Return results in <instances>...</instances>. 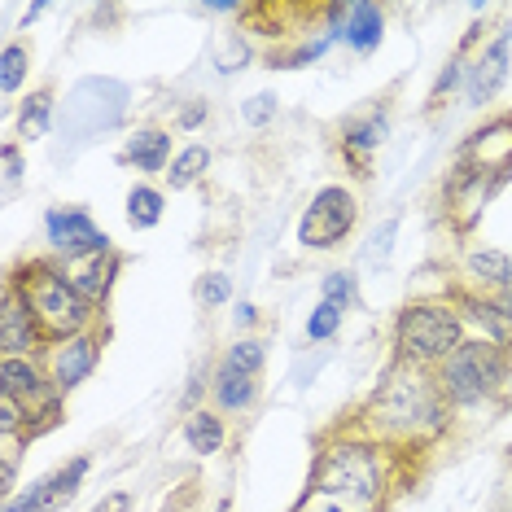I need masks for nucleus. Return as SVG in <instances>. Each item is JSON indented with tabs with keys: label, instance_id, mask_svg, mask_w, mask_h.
<instances>
[{
	"label": "nucleus",
	"instance_id": "36",
	"mask_svg": "<svg viewBox=\"0 0 512 512\" xmlns=\"http://www.w3.org/2000/svg\"><path fill=\"white\" fill-rule=\"evenodd\" d=\"M215 512H228V504H219V508H215Z\"/></svg>",
	"mask_w": 512,
	"mask_h": 512
},
{
	"label": "nucleus",
	"instance_id": "12",
	"mask_svg": "<svg viewBox=\"0 0 512 512\" xmlns=\"http://www.w3.org/2000/svg\"><path fill=\"white\" fill-rule=\"evenodd\" d=\"M36 337H40V324H36V316H31L27 298L9 285L5 289V311H0V346H5L9 355H18V351H31Z\"/></svg>",
	"mask_w": 512,
	"mask_h": 512
},
{
	"label": "nucleus",
	"instance_id": "17",
	"mask_svg": "<svg viewBox=\"0 0 512 512\" xmlns=\"http://www.w3.org/2000/svg\"><path fill=\"white\" fill-rule=\"evenodd\" d=\"M0 377H5V394H14V399L27 407V412L44 399V381H40L36 364H27V359L5 355V364H0Z\"/></svg>",
	"mask_w": 512,
	"mask_h": 512
},
{
	"label": "nucleus",
	"instance_id": "26",
	"mask_svg": "<svg viewBox=\"0 0 512 512\" xmlns=\"http://www.w3.org/2000/svg\"><path fill=\"white\" fill-rule=\"evenodd\" d=\"M337 329H342V307L320 302V307L311 311V320H307V337H311V342H324V337H333Z\"/></svg>",
	"mask_w": 512,
	"mask_h": 512
},
{
	"label": "nucleus",
	"instance_id": "5",
	"mask_svg": "<svg viewBox=\"0 0 512 512\" xmlns=\"http://www.w3.org/2000/svg\"><path fill=\"white\" fill-rule=\"evenodd\" d=\"M123 106H127V88L119 79H79L71 97H66L62 132L71 136V145H88L123 119Z\"/></svg>",
	"mask_w": 512,
	"mask_h": 512
},
{
	"label": "nucleus",
	"instance_id": "22",
	"mask_svg": "<svg viewBox=\"0 0 512 512\" xmlns=\"http://www.w3.org/2000/svg\"><path fill=\"white\" fill-rule=\"evenodd\" d=\"M49 114H53V92H49V88L31 92V97L22 101V114H18V132L27 136V141H40V136L49 132Z\"/></svg>",
	"mask_w": 512,
	"mask_h": 512
},
{
	"label": "nucleus",
	"instance_id": "33",
	"mask_svg": "<svg viewBox=\"0 0 512 512\" xmlns=\"http://www.w3.org/2000/svg\"><path fill=\"white\" fill-rule=\"evenodd\" d=\"M202 119H206V101H197L193 110H184V119H180V123H184V127H197Z\"/></svg>",
	"mask_w": 512,
	"mask_h": 512
},
{
	"label": "nucleus",
	"instance_id": "21",
	"mask_svg": "<svg viewBox=\"0 0 512 512\" xmlns=\"http://www.w3.org/2000/svg\"><path fill=\"white\" fill-rule=\"evenodd\" d=\"M469 272L477 276V281L495 285L499 294L512 289V259H508V254H499V250H477V254H469Z\"/></svg>",
	"mask_w": 512,
	"mask_h": 512
},
{
	"label": "nucleus",
	"instance_id": "20",
	"mask_svg": "<svg viewBox=\"0 0 512 512\" xmlns=\"http://www.w3.org/2000/svg\"><path fill=\"white\" fill-rule=\"evenodd\" d=\"M215 399L224 412H246L254 403V377H246V372H237V368H219Z\"/></svg>",
	"mask_w": 512,
	"mask_h": 512
},
{
	"label": "nucleus",
	"instance_id": "23",
	"mask_svg": "<svg viewBox=\"0 0 512 512\" xmlns=\"http://www.w3.org/2000/svg\"><path fill=\"white\" fill-rule=\"evenodd\" d=\"M211 167V149L206 145H189V149H180L176 154V162H171V189H189V184L202 176V171Z\"/></svg>",
	"mask_w": 512,
	"mask_h": 512
},
{
	"label": "nucleus",
	"instance_id": "9",
	"mask_svg": "<svg viewBox=\"0 0 512 512\" xmlns=\"http://www.w3.org/2000/svg\"><path fill=\"white\" fill-rule=\"evenodd\" d=\"M460 167H464V184L482 180L486 171L508 176V167H512V119H499L491 127H482V132H473V141L464 145V154H460Z\"/></svg>",
	"mask_w": 512,
	"mask_h": 512
},
{
	"label": "nucleus",
	"instance_id": "30",
	"mask_svg": "<svg viewBox=\"0 0 512 512\" xmlns=\"http://www.w3.org/2000/svg\"><path fill=\"white\" fill-rule=\"evenodd\" d=\"M241 114H246V123L259 127V123H267L276 114V97H272V92H259V97L246 101V110H241Z\"/></svg>",
	"mask_w": 512,
	"mask_h": 512
},
{
	"label": "nucleus",
	"instance_id": "8",
	"mask_svg": "<svg viewBox=\"0 0 512 512\" xmlns=\"http://www.w3.org/2000/svg\"><path fill=\"white\" fill-rule=\"evenodd\" d=\"M84 477H88V456H75L71 464H62V469H53L49 477H40L36 486H27L22 495L5 499V512H62L79 495Z\"/></svg>",
	"mask_w": 512,
	"mask_h": 512
},
{
	"label": "nucleus",
	"instance_id": "13",
	"mask_svg": "<svg viewBox=\"0 0 512 512\" xmlns=\"http://www.w3.org/2000/svg\"><path fill=\"white\" fill-rule=\"evenodd\" d=\"M92 364H97V342L92 337H66L62 346H57V355H53V381H57V390H75L79 381L92 372Z\"/></svg>",
	"mask_w": 512,
	"mask_h": 512
},
{
	"label": "nucleus",
	"instance_id": "35",
	"mask_svg": "<svg viewBox=\"0 0 512 512\" xmlns=\"http://www.w3.org/2000/svg\"><path fill=\"white\" fill-rule=\"evenodd\" d=\"M499 307H504V316L512 320V289H504V294H499Z\"/></svg>",
	"mask_w": 512,
	"mask_h": 512
},
{
	"label": "nucleus",
	"instance_id": "16",
	"mask_svg": "<svg viewBox=\"0 0 512 512\" xmlns=\"http://www.w3.org/2000/svg\"><path fill=\"white\" fill-rule=\"evenodd\" d=\"M381 36H386V18H381V9L377 5H351L346 9V31H342V40L351 44L355 53H372L381 44Z\"/></svg>",
	"mask_w": 512,
	"mask_h": 512
},
{
	"label": "nucleus",
	"instance_id": "19",
	"mask_svg": "<svg viewBox=\"0 0 512 512\" xmlns=\"http://www.w3.org/2000/svg\"><path fill=\"white\" fill-rule=\"evenodd\" d=\"M184 442H189V451H197V456H215L224 447V421L202 407V412H193L184 421Z\"/></svg>",
	"mask_w": 512,
	"mask_h": 512
},
{
	"label": "nucleus",
	"instance_id": "27",
	"mask_svg": "<svg viewBox=\"0 0 512 512\" xmlns=\"http://www.w3.org/2000/svg\"><path fill=\"white\" fill-rule=\"evenodd\" d=\"M324 302H333V307H351L355 302V276L351 272H329L324 276Z\"/></svg>",
	"mask_w": 512,
	"mask_h": 512
},
{
	"label": "nucleus",
	"instance_id": "1",
	"mask_svg": "<svg viewBox=\"0 0 512 512\" xmlns=\"http://www.w3.org/2000/svg\"><path fill=\"white\" fill-rule=\"evenodd\" d=\"M14 289L22 298H27L31 316H36L40 333L49 337H79V329L88 324V298L79 294V289L71 285V276L57 272V267H44V263H31L27 272L14 281Z\"/></svg>",
	"mask_w": 512,
	"mask_h": 512
},
{
	"label": "nucleus",
	"instance_id": "6",
	"mask_svg": "<svg viewBox=\"0 0 512 512\" xmlns=\"http://www.w3.org/2000/svg\"><path fill=\"white\" fill-rule=\"evenodd\" d=\"M504 381V359L491 342H464L456 355L442 364V394L456 403H477L486 390Z\"/></svg>",
	"mask_w": 512,
	"mask_h": 512
},
{
	"label": "nucleus",
	"instance_id": "25",
	"mask_svg": "<svg viewBox=\"0 0 512 512\" xmlns=\"http://www.w3.org/2000/svg\"><path fill=\"white\" fill-rule=\"evenodd\" d=\"M22 75H27V49L22 44H5V53H0V92H18Z\"/></svg>",
	"mask_w": 512,
	"mask_h": 512
},
{
	"label": "nucleus",
	"instance_id": "3",
	"mask_svg": "<svg viewBox=\"0 0 512 512\" xmlns=\"http://www.w3.org/2000/svg\"><path fill=\"white\" fill-rule=\"evenodd\" d=\"M394 337H399V351L407 364H434L442 359L447 364L451 355L460 351V316L451 307H442V302H416V307H407L399 324H394Z\"/></svg>",
	"mask_w": 512,
	"mask_h": 512
},
{
	"label": "nucleus",
	"instance_id": "28",
	"mask_svg": "<svg viewBox=\"0 0 512 512\" xmlns=\"http://www.w3.org/2000/svg\"><path fill=\"white\" fill-rule=\"evenodd\" d=\"M224 368H237V372H246V377H254V372L263 368V346L259 342H237L228 351V364Z\"/></svg>",
	"mask_w": 512,
	"mask_h": 512
},
{
	"label": "nucleus",
	"instance_id": "14",
	"mask_svg": "<svg viewBox=\"0 0 512 512\" xmlns=\"http://www.w3.org/2000/svg\"><path fill=\"white\" fill-rule=\"evenodd\" d=\"M386 132H390V119H386L381 110H372L368 119H355V123L342 132V145H346V154L355 158L359 176H368V154L386 145Z\"/></svg>",
	"mask_w": 512,
	"mask_h": 512
},
{
	"label": "nucleus",
	"instance_id": "4",
	"mask_svg": "<svg viewBox=\"0 0 512 512\" xmlns=\"http://www.w3.org/2000/svg\"><path fill=\"white\" fill-rule=\"evenodd\" d=\"M372 421H377V429H390V434H421V429L442 425V407L421 372H394L390 386L372 403Z\"/></svg>",
	"mask_w": 512,
	"mask_h": 512
},
{
	"label": "nucleus",
	"instance_id": "32",
	"mask_svg": "<svg viewBox=\"0 0 512 512\" xmlns=\"http://www.w3.org/2000/svg\"><path fill=\"white\" fill-rule=\"evenodd\" d=\"M22 176V154H18V145H5V184H18Z\"/></svg>",
	"mask_w": 512,
	"mask_h": 512
},
{
	"label": "nucleus",
	"instance_id": "29",
	"mask_svg": "<svg viewBox=\"0 0 512 512\" xmlns=\"http://www.w3.org/2000/svg\"><path fill=\"white\" fill-rule=\"evenodd\" d=\"M228 294H232V285H228V276H219V272L202 276V285H197V298H202L206 307H219V302H228Z\"/></svg>",
	"mask_w": 512,
	"mask_h": 512
},
{
	"label": "nucleus",
	"instance_id": "11",
	"mask_svg": "<svg viewBox=\"0 0 512 512\" xmlns=\"http://www.w3.org/2000/svg\"><path fill=\"white\" fill-rule=\"evenodd\" d=\"M508 44H512V27H504L499 36L486 44V53L477 57V66L469 71V106H486L508 79Z\"/></svg>",
	"mask_w": 512,
	"mask_h": 512
},
{
	"label": "nucleus",
	"instance_id": "18",
	"mask_svg": "<svg viewBox=\"0 0 512 512\" xmlns=\"http://www.w3.org/2000/svg\"><path fill=\"white\" fill-rule=\"evenodd\" d=\"M127 162H136L141 171H162L171 158V136L158 132V127H145V132H136L132 141H127Z\"/></svg>",
	"mask_w": 512,
	"mask_h": 512
},
{
	"label": "nucleus",
	"instance_id": "7",
	"mask_svg": "<svg viewBox=\"0 0 512 512\" xmlns=\"http://www.w3.org/2000/svg\"><path fill=\"white\" fill-rule=\"evenodd\" d=\"M355 215H359L355 197L346 193L342 184H329V189H320L311 197L307 215H302V224H298V241L307 250H333L337 241L355 228Z\"/></svg>",
	"mask_w": 512,
	"mask_h": 512
},
{
	"label": "nucleus",
	"instance_id": "34",
	"mask_svg": "<svg viewBox=\"0 0 512 512\" xmlns=\"http://www.w3.org/2000/svg\"><path fill=\"white\" fill-rule=\"evenodd\" d=\"M254 316H259V311H254L250 302H241V311H237V324H254Z\"/></svg>",
	"mask_w": 512,
	"mask_h": 512
},
{
	"label": "nucleus",
	"instance_id": "15",
	"mask_svg": "<svg viewBox=\"0 0 512 512\" xmlns=\"http://www.w3.org/2000/svg\"><path fill=\"white\" fill-rule=\"evenodd\" d=\"M114 272H119V263H114V254L106 250V254H88V259H75L66 276H71V285H75L88 302H97V298L110 294Z\"/></svg>",
	"mask_w": 512,
	"mask_h": 512
},
{
	"label": "nucleus",
	"instance_id": "2",
	"mask_svg": "<svg viewBox=\"0 0 512 512\" xmlns=\"http://www.w3.org/2000/svg\"><path fill=\"white\" fill-rule=\"evenodd\" d=\"M311 491L342 499L346 508H372L381 499V460L372 447H359V442H342L329 456L320 460L316 469V486Z\"/></svg>",
	"mask_w": 512,
	"mask_h": 512
},
{
	"label": "nucleus",
	"instance_id": "31",
	"mask_svg": "<svg viewBox=\"0 0 512 512\" xmlns=\"http://www.w3.org/2000/svg\"><path fill=\"white\" fill-rule=\"evenodd\" d=\"M88 512H132V495H127V491H110V495H101V504H92Z\"/></svg>",
	"mask_w": 512,
	"mask_h": 512
},
{
	"label": "nucleus",
	"instance_id": "24",
	"mask_svg": "<svg viewBox=\"0 0 512 512\" xmlns=\"http://www.w3.org/2000/svg\"><path fill=\"white\" fill-rule=\"evenodd\" d=\"M127 219H132V228H154L162 219V193L149 189V184H136L127 193Z\"/></svg>",
	"mask_w": 512,
	"mask_h": 512
},
{
	"label": "nucleus",
	"instance_id": "10",
	"mask_svg": "<svg viewBox=\"0 0 512 512\" xmlns=\"http://www.w3.org/2000/svg\"><path fill=\"white\" fill-rule=\"evenodd\" d=\"M44 228H49L53 250H62L71 263L75 259H88V254H106L110 250V237L97 224H92L84 211H49Z\"/></svg>",
	"mask_w": 512,
	"mask_h": 512
}]
</instances>
